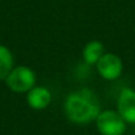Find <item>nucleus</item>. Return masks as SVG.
<instances>
[{
	"instance_id": "4",
	"label": "nucleus",
	"mask_w": 135,
	"mask_h": 135,
	"mask_svg": "<svg viewBox=\"0 0 135 135\" xmlns=\"http://www.w3.org/2000/svg\"><path fill=\"white\" fill-rule=\"evenodd\" d=\"M95 65L99 76L109 81L119 78L123 72L122 60L114 53H103V56L98 60Z\"/></svg>"
},
{
	"instance_id": "2",
	"label": "nucleus",
	"mask_w": 135,
	"mask_h": 135,
	"mask_svg": "<svg viewBox=\"0 0 135 135\" xmlns=\"http://www.w3.org/2000/svg\"><path fill=\"white\" fill-rule=\"evenodd\" d=\"M7 86L15 93H28L36 84V74L27 66H17L6 77Z\"/></svg>"
},
{
	"instance_id": "6",
	"label": "nucleus",
	"mask_w": 135,
	"mask_h": 135,
	"mask_svg": "<svg viewBox=\"0 0 135 135\" xmlns=\"http://www.w3.org/2000/svg\"><path fill=\"white\" fill-rule=\"evenodd\" d=\"M50 101H52V94L44 86H35L27 94V102L35 110H42L48 107Z\"/></svg>"
},
{
	"instance_id": "8",
	"label": "nucleus",
	"mask_w": 135,
	"mask_h": 135,
	"mask_svg": "<svg viewBox=\"0 0 135 135\" xmlns=\"http://www.w3.org/2000/svg\"><path fill=\"white\" fill-rule=\"evenodd\" d=\"M13 69V56L11 50L0 45V80H6V77L9 74V72Z\"/></svg>"
},
{
	"instance_id": "3",
	"label": "nucleus",
	"mask_w": 135,
	"mask_h": 135,
	"mask_svg": "<svg viewBox=\"0 0 135 135\" xmlns=\"http://www.w3.org/2000/svg\"><path fill=\"white\" fill-rule=\"evenodd\" d=\"M95 122L101 135H123L126 131V120L119 113L113 110L99 113Z\"/></svg>"
},
{
	"instance_id": "7",
	"label": "nucleus",
	"mask_w": 135,
	"mask_h": 135,
	"mask_svg": "<svg viewBox=\"0 0 135 135\" xmlns=\"http://www.w3.org/2000/svg\"><path fill=\"white\" fill-rule=\"evenodd\" d=\"M103 52H105V46L101 41L93 40V41L88 42L84 48V52H82V57H84L85 64H88V65L97 64L98 60L103 56Z\"/></svg>"
},
{
	"instance_id": "5",
	"label": "nucleus",
	"mask_w": 135,
	"mask_h": 135,
	"mask_svg": "<svg viewBox=\"0 0 135 135\" xmlns=\"http://www.w3.org/2000/svg\"><path fill=\"white\" fill-rule=\"evenodd\" d=\"M118 113L127 123H135V91L123 89L118 98Z\"/></svg>"
},
{
	"instance_id": "1",
	"label": "nucleus",
	"mask_w": 135,
	"mask_h": 135,
	"mask_svg": "<svg viewBox=\"0 0 135 135\" xmlns=\"http://www.w3.org/2000/svg\"><path fill=\"white\" fill-rule=\"evenodd\" d=\"M97 95L89 89H81L70 93L65 101V114L70 122L88 124L97 119L101 113Z\"/></svg>"
}]
</instances>
